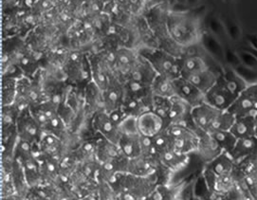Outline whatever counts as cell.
Wrapping results in <instances>:
<instances>
[{
	"mask_svg": "<svg viewBox=\"0 0 257 200\" xmlns=\"http://www.w3.org/2000/svg\"><path fill=\"white\" fill-rule=\"evenodd\" d=\"M228 154L235 164L246 157L257 155V136L237 139L234 147Z\"/></svg>",
	"mask_w": 257,
	"mask_h": 200,
	"instance_id": "2e32d148",
	"label": "cell"
},
{
	"mask_svg": "<svg viewBox=\"0 0 257 200\" xmlns=\"http://www.w3.org/2000/svg\"><path fill=\"white\" fill-rule=\"evenodd\" d=\"M171 100V108H170V112H169L168 125L172 123H180V124L191 125L193 123L192 118H191L192 107L176 96L172 97Z\"/></svg>",
	"mask_w": 257,
	"mask_h": 200,
	"instance_id": "4fadbf2b",
	"label": "cell"
},
{
	"mask_svg": "<svg viewBox=\"0 0 257 200\" xmlns=\"http://www.w3.org/2000/svg\"><path fill=\"white\" fill-rule=\"evenodd\" d=\"M221 153H223L222 148L208 132L200 131L198 133L195 154L201 161L207 164L215 157H218Z\"/></svg>",
	"mask_w": 257,
	"mask_h": 200,
	"instance_id": "30bf717a",
	"label": "cell"
},
{
	"mask_svg": "<svg viewBox=\"0 0 257 200\" xmlns=\"http://www.w3.org/2000/svg\"><path fill=\"white\" fill-rule=\"evenodd\" d=\"M166 27L172 39L182 48L200 43V23L196 16L188 12L168 13Z\"/></svg>",
	"mask_w": 257,
	"mask_h": 200,
	"instance_id": "7a4b0ae2",
	"label": "cell"
},
{
	"mask_svg": "<svg viewBox=\"0 0 257 200\" xmlns=\"http://www.w3.org/2000/svg\"><path fill=\"white\" fill-rule=\"evenodd\" d=\"M18 138L32 144L39 143L44 131L35 121L30 111V107L19 114L17 122Z\"/></svg>",
	"mask_w": 257,
	"mask_h": 200,
	"instance_id": "8992f818",
	"label": "cell"
},
{
	"mask_svg": "<svg viewBox=\"0 0 257 200\" xmlns=\"http://www.w3.org/2000/svg\"><path fill=\"white\" fill-rule=\"evenodd\" d=\"M247 87V83L235 72L226 71L218 76L214 86L206 92L204 103L219 110H228Z\"/></svg>",
	"mask_w": 257,
	"mask_h": 200,
	"instance_id": "6da1fadb",
	"label": "cell"
},
{
	"mask_svg": "<svg viewBox=\"0 0 257 200\" xmlns=\"http://www.w3.org/2000/svg\"><path fill=\"white\" fill-rule=\"evenodd\" d=\"M223 110H219L212 105L206 103H201L192 108L191 118L194 125L197 129L209 132L212 129L214 122L216 121L218 115Z\"/></svg>",
	"mask_w": 257,
	"mask_h": 200,
	"instance_id": "9c48e42d",
	"label": "cell"
},
{
	"mask_svg": "<svg viewBox=\"0 0 257 200\" xmlns=\"http://www.w3.org/2000/svg\"><path fill=\"white\" fill-rule=\"evenodd\" d=\"M138 53L150 63L158 75L175 80L180 77V60L160 48L142 47Z\"/></svg>",
	"mask_w": 257,
	"mask_h": 200,
	"instance_id": "3957f363",
	"label": "cell"
},
{
	"mask_svg": "<svg viewBox=\"0 0 257 200\" xmlns=\"http://www.w3.org/2000/svg\"><path fill=\"white\" fill-rule=\"evenodd\" d=\"M20 110L15 105H3L1 113V125L2 128L17 125Z\"/></svg>",
	"mask_w": 257,
	"mask_h": 200,
	"instance_id": "484cf974",
	"label": "cell"
},
{
	"mask_svg": "<svg viewBox=\"0 0 257 200\" xmlns=\"http://www.w3.org/2000/svg\"><path fill=\"white\" fill-rule=\"evenodd\" d=\"M234 119L235 117L230 113L228 110H223L218 115L212 129L209 132L214 130H230L232 123L234 122Z\"/></svg>",
	"mask_w": 257,
	"mask_h": 200,
	"instance_id": "4316f807",
	"label": "cell"
},
{
	"mask_svg": "<svg viewBox=\"0 0 257 200\" xmlns=\"http://www.w3.org/2000/svg\"><path fill=\"white\" fill-rule=\"evenodd\" d=\"M221 74L222 73H218L216 70L211 69V70L194 73L182 78L186 79L191 84H193L195 87H197L199 90H201L205 94L206 92L214 86L218 76Z\"/></svg>",
	"mask_w": 257,
	"mask_h": 200,
	"instance_id": "ac0fdd59",
	"label": "cell"
},
{
	"mask_svg": "<svg viewBox=\"0 0 257 200\" xmlns=\"http://www.w3.org/2000/svg\"><path fill=\"white\" fill-rule=\"evenodd\" d=\"M92 125L95 131L104 139L118 144L120 138L119 126L114 122L109 113L104 110L98 111L93 115Z\"/></svg>",
	"mask_w": 257,
	"mask_h": 200,
	"instance_id": "52a82bcc",
	"label": "cell"
},
{
	"mask_svg": "<svg viewBox=\"0 0 257 200\" xmlns=\"http://www.w3.org/2000/svg\"><path fill=\"white\" fill-rule=\"evenodd\" d=\"M230 131L237 139L256 136V122L253 116L235 117Z\"/></svg>",
	"mask_w": 257,
	"mask_h": 200,
	"instance_id": "5bb4252c",
	"label": "cell"
},
{
	"mask_svg": "<svg viewBox=\"0 0 257 200\" xmlns=\"http://www.w3.org/2000/svg\"><path fill=\"white\" fill-rule=\"evenodd\" d=\"M17 79L2 77V106L14 105L18 94Z\"/></svg>",
	"mask_w": 257,
	"mask_h": 200,
	"instance_id": "603a6c76",
	"label": "cell"
},
{
	"mask_svg": "<svg viewBox=\"0 0 257 200\" xmlns=\"http://www.w3.org/2000/svg\"><path fill=\"white\" fill-rule=\"evenodd\" d=\"M209 134L217 141L223 152L226 153L231 152L237 140L230 130H214L209 132Z\"/></svg>",
	"mask_w": 257,
	"mask_h": 200,
	"instance_id": "cb8c5ba5",
	"label": "cell"
},
{
	"mask_svg": "<svg viewBox=\"0 0 257 200\" xmlns=\"http://www.w3.org/2000/svg\"><path fill=\"white\" fill-rule=\"evenodd\" d=\"M138 51H134L126 46L120 47L116 51V63L115 68L120 71L122 75L128 76L129 72L135 66L139 57Z\"/></svg>",
	"mask_w": 257,
	"mask_h": 200,
	"instance_id": "9a60e30c",
	"label": "cell"
},
{
	"mask_svg": "<svg viewBox=\"0 0 257 200\" xmlns=\"http://www.w3.org/2000/svg\"><path fill=\"white\" fill-rule=\"evenodd\" d=\"M234 117L257 115V84L246 87L228 109Z\"/></svg>",
	"mask_w": 257,
	"mask_h": 200,
	"instance_id": "5b68a950",
	"label": "cell"
},
{
	"mask_svg": "<svg viewBox=\"0 0 257 200\" xmlns=\"http://www.w3.org/2000/svg\"><path fill=\"white\" fill-rule=\"evenodd\" d=\"M164 131L170 139L174 151L183 155L195 154L198 139V129L186 124L172 123Z\"/></svg>",
	"mask_w": 257,
	"mask_h": 200,
	"instance_id": "277c9868",
	"label": "cell"
},
{
	"mask_svg": "<svg viewBox=\"0 0 257 200\" xmlns=\"http://www.w3.org/2000/svg\"><path fill=\"white\" fill-rule=\"evenodd\" d=\"M175 96L188 104L192 108L204 102V93L186 79L179 77L173 80Z\"/></svg>",
	"mask_w": 257,
	"mask_h": 200,
	"instance_id": "ba28073f",
	"label": "cell"
},
{
	"mask_svg": "<svg viewBox=\"0 0 257 200\" xmlns=\"http://www.w3.org/2000/svg\"><path fill=\"white\" fill-rule=\"evenodd\" d=\"M157 75H158L157 72L155 71L153 67L150 65V63L140 54L135 66L129 72L127 80L133 81L143 86L151 87V84L153 83Z\"/></svg>",
	"mask_w": 257,
	"mask_h": 200,
	"instance_id": "7c38bea8",
	"label": "cell"
},
{
	"mask_svg": "<svg viewBox=\"0 0 257 200\" xmlns=\"http://www.w3.org/2000/svg\"><path fill=\"white\" fill-rule=\"evenodd\" d=\"M235 162L231 156L223 152L218 157H215L211 162L206 164V169L214 173L215 175L231 174L235 169Z\"/></svg>",
	"mask_w": 257,
	"mask_h": 200,
	"instance_id": "44dd1931",
	"label": "cell"
},
{
	"mask_svg": "<svg viewBox=\"0 0 257 200\" xmlns=\"http://www.w3.org/2000/svg\"><path fill=\"white\" fill-rule=\"evenodd\" d=\"M171 104V98H164V97L153 95L151 110H153L155 113L158 114L163 119L165 122V128L168 125V119H169Z\"/></svg>",
	"mask_w": 257,
	"mask_h": 200,
	"instance_id": "d4e9b609",
	"label": "cell"
},
{
	"mask_svg": "<svg viewBox=\"0 0 257 200\" xmlns=\"http://www.w3.org/2000/svg\"><path fill=\"white\" fill-rule=\"evenodd\" d=\"M120 135H133L140 134L138 131L137 117L126 115L119 123Z\"/></svg>",
	"mask_w": 257,
	"mask_h": 200,
	"instance_id": "83f0119b",
	"label": "cell"
},
{
	"mask_svg": "<svg viewBox=\"0 0 257 200\" xmlns=\"http://www.w3.org/2000/svg\"><path fill=\"white\" fill-rule=\"evenodd\" d=\"M137 127L140 135L154 138L165 129V122L153 110H146L137 117Z\"/></svg>",
	"mask_w": 257,
	"mask_h": 200,
	"instance_id": "8fae6325",
	"label": "cell"
},
{
	"mask_svg": "<svg viewBox=\"0 0 257 200\" xmlns=\"http://www.w3.org/2000/svg\"><path fill=\"white\" fill-rule=\"evenodd\" d=\"M255 122H256V136H257V115L255 116Z\"/></svg>",
	"mask_w": 257,
	"mask_h": 200,
	"instance_id": "f1b7e54d",
	"label": "cell"
},
{
	"mask_svg": "<svg viewBox=\"0 0 257 200\" xmlns=\"http://www.w3.org/2000/svg\"><path fill=\"white\" fill-rule=\"evenodd\" d=\"M151 91L154 96L164 97V98H172L175 96L173 80L161 75H157L153 83L151 84Z\"/></svg>",
	"mask_w": 257,
	"mask_h": 200,
	"instance_id": "7402d4cb",
	"label": "cell"
},
{
	"mask_svg": "<svg viewBox=\"0 0 257 200\" xmlns=\"http://www.w3.org/2000/svg\"><path fill=\"white\" fill-rule=\"evenodd\" d=\"M38 145L42 154L45 156L55 157L59 159L63 157H61V152H63L64 141L54 134L44 132Z\"/></svg>",
	"mask_w": 257,
	"mask_h": 200,
	"instance_id": "e0dca14e",
	"label": "cell"
},
{
	"mask_svg": "<svg viewBox=\"0 0 257 200\" xmlns=\"http://www.w3.org/2000/svg\"><path fill=\"white\" fill-rule=\"evenodd\" d=\"M118 145L123 156H125L128 159L142 155V144H141L140 134L120 135Z\"/></svg>",
	"mask_w": 257,
	"mask_h": 200,
	"instance_id": "ffe728a7",
	"label": "cell"
},
{
	"mask_svg": "<svg viewBox=\"0 0 257 200\" xmlns=\"http://www.w3.org/2000/svg\"><path fill=\"white\" fill-rule=\"evenodd\" d=\"M95 156H96V159L100 163H103L105 161L112 160L114 158L121 157L123 156V154L121 153L118 144L113 143L111 141L102 137L99 140H97Z\"/></svg>",
	"mask_w": 257,
	"mask_h": 200,
	"instance_id": "d6986e66",
	"label": "cell"
}]
</instances>
